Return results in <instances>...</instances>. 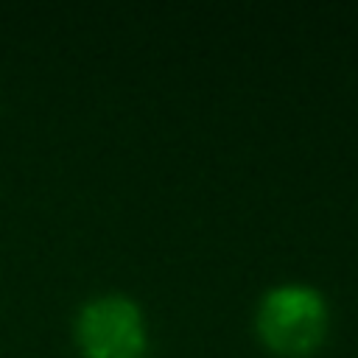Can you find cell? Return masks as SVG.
I'll return each instance as SVG.
<instances>
[{
  "instance_id": "obj_2",
  "label": "cell",
  "mask_w": 358,
  "mask_h": 358,
  "mask_svg": "<svg viewBox=\"0 0 358 358\" xmlns=\"http://www.w3.org/2000/svg\"><path fill=\"white\" fill-rule=\"evenodd\" d=\"M76 341L84 358H145L148 330L140 305L123 294L90 299L78 310Z\"/></svg>"
},
{
  "instance_id": "obj_1",
  "label": "cell",
  "mask_w": 358,
  "mask_h": 358,
  "mask_svg": "<svg viewBox=\"0 0 358 358\" xmlns=\"http://www.w3.org/2000/svg\"><path fill=\"white\" fill-rule=\"evenodd\" d=\"M255 327L271 352L288 358L310 355L327 336V302L305 282L274 285L257 305Z\"/></svg>"
}]
</instances>
